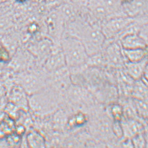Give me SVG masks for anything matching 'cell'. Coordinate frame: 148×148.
<instances>
[{"mask_svg": "<svg viewBox=\"0 0 148 148\" xmlns=\"http://www.w3.org/2000/svg\"><path fill=\"white\" fill-rule=\"evenodd\" d=\"M108 113L113 120L121 121L123 118V107L119 104H113L110 106Z\"/></svg>", "mask_w": 148, "mask_h": 148, "instance_id": "2e32d148", "label": "cell"}, {"mask_svg": "<svg viewBox=\"0 0 148 148\" xmlns=\"http://www.w3.org/2000/svg\"><path fill=\"white\" fill-rule=\"evenodd\" d=\"M131 98L138 100H148V82L144 77L135 81Z\"/></svg>", "mask_w": 148, "mask_h": 148, "instance_id": "7c38bea8", "label": "cell"}, {"mask_svg": "<svg viewBox=\"0 0 148 148\" xmlns=\"http://www.w3.org/2000/svg\"><path fill=\"white\" fill-rule=\"evenodd\" d=\"M123 131V138L130 139L145 130V122L135 119L123 118L121 121Z\"/></svg>", "mask_w": 148, "mask_h": 148, "instance_id": "9c48e42d", "label": "cell"}, {"mask_svg": "<svg viewBox=\"0 0 148 148\" xmlns=\"http://www.w3.org/2000/svg\"><path fill=\"white\" fill-rule=\"evenodd\" d=\"M102 52L106 60V66L113 69L124 68L126 61L123 48L118 40L106 39Z\"/></svg>", "mask_w": 148, "mask_h": 148, "instance_id": "5b68a950", "label": "cell"}, {"mask_svg": "<svg viewBox=\"0 0 148 148\" xmlns=\"http://www.w3.org/2000/svg\"><path fill=\"white\" fill-rule=\"evenodd\" d=\"M138 115L143 121L148 119V100H138L132 98Z\"/></svg>", "mask_w": 148, "mask_h": 148, "instance_id": "9a60e30c", "label": "cell"}, {"mask_svg": "<svg viewBox=\"0 0 148 148\" xmlns=\"http://www.w3.org/2000/svg\"><path fill=\"white\" fill-rule=\"evenodd\" d=\"M26 141L30 147L42 148L45 147V138L40 132L37 131H30L27 136Z\"/></svg>", "mask_w": 148, "mask_h": 148, "instance_id": "5bb4252c", "label": "cell"}, {"mask_svg": "<svg viewBox=\"0 0 148 148\" xmlns=\"http://www.w3.org/2000/svg\"><path fill=\"white\" fill-rule=\"evenodd\" d=\"M118 40L122 48L124 49L145 48L148 47V44L139 33L126 35Z\"/></svg>", "mask_w": 148, "mask_h": 148, "instance_id": "8fae6325", "label": "cell"}, {"mask_svg": "<svg viewBox=\"0 0 148 148\" xmlns=\"http://www.w3.org/2000/svg\"><path fill=\"white\" fill-rule=\"evenodd\" d=\"M112 129L114 135L117 140H121L123 138V131L121 121L113 120Z\"/></svg>", "mask_w": 148, "mask_h": 148, "instance_id": "ac0fdd59", "label": "cell"}, {"mask_svg": "<svg viewBox=\"0 0 148 148\" xmlns=\"http://www.w3.org/2000/svg\"><path fill=\"white\" fill-rule=\"evenodd\" d=\"M134 20V17L127 15L116 16L103 22L101 28L106 39L117 40Z\"/></svg>", "mask_w": 148, "mask_h": 148, "instance_id": "8992f818", "label": "cell"}, {"mask_svg": "<svg viewBox=\"0 0 148 148\" xmlns=\"http://www.w3.org/2000/svg\"><path fill=\"white\" fill-rule=\"evenodd\" d=\"M123 51L126 62H137L148 57V47L134 49H123Z\"/></svg>", "mask_w": 148, "mask_h": 148, "instance_id": "4fadbf2b", "label": "cell"}, {"mask_svg": "<svg viewBox=\"0 0 148 148\" xmlns=\"http://www.w3.org/2000/svg\"><path fill=\"white\" fill-rule=\"evenodd\" d=\"M145 129L148 130V119L145 120Z\"/></svg>", "mask_w": 148, "mask_h": 148, "instance_id": "603a6c76", "label": "cell"}, {"mask_svg": "<svg viewBox=\"0 0 148 148\" xmlns=\"http://www.w3.org/2000/svg\"><path fill=\"white\" fill-rule=\"evenodd\" d=\"M20 1H24V0H20Z\"/></svg>", "mask_w": 148, "mask_h": 148, "instance_id": "cb8c5ba5", "label": "cell"}, {"mask_svg": "<svg viewBox=\"0 0 148 148\" xmlns=\"http://www.w3.org/2000/svg\"><path fill=\"white\" fill-rule=\"evenodd\" d=\"M64 33L79 40L89 56L102 51L106 43L100 25L81 18L75 17L66 23Z\"/></svg>", "mask_w": 148, "mask_h": 148, "instance_id": "6da1fadb", "label": "cell"}, {"mask_svg": "<svg viewBox=\"0 0 148 148\" xmlns=\"http://www.w3.org/2000/svg\"><path fill=\"white\" fill-rule=\"evenodd\" d=\"M49 75L36 73H28L19 77V84L29 95L47 87Z\"/></svg>", "mask_w": 148, "mask_h": 148, "instance_id": "52a82bcc", "label": "cell"}, {"mask_svg": "<svg viewBox=\"0 0 148 148\" xmlns=\"http://www.w3.org/2000/svg\"><path fill=\"white\" fill-rule=\"evenodd\" d=\"M146 81L148 82V64H147V68H146V70H145V76L143 77Z\"/></svg>", "mask_w": 148, "mask_h": 148, "instance_id": "7402d4cb", "label": "cell"}, {"mask_svg": "<svg viewBox=\"0 0 148 148\" xmlns=\"http://www.w3.org/2000/svg\"><path fill=\"white\" fill-rule=\"evenodd\" d=\"M66 66L74 69L87 65L89 55L82 42L76 38L64 33L60 40Z\"/></svg>", "mask_w": 148, "mask_h": 148, "instance_id": "3957f363", "label": "cell"}, {"mask_svg": "<svg viewBox=\"0 0 148 148\" xmlns=\"http://www.w3.org/2000/svg\"><path fill=\"white\" fill-rule=\"evenodd\" d=\"M148 57L137 62H126L125 64V71L132 79L136 81L141 79L145 76L147 66Z\"/></svg>", "mask_w": 148, "mask_h": 148, "instance_id": "30bf717a", "label": "cell"}, {"mask_svg": "<svg viewBox=\"0 0 148 148\" xmlns=\"http://www.w3.org/2000/svg\"><path fill=\"white\" fill-rule=\"evenodd\" d=\"M60 96V93L48 85L29 96V106L34 114L40 116H47L58 111Z\"/></svg>", "mask_w": 148, "mask_h": 148, "instance_id": "7a4b0ae2", "label": "cell"}, {"mask_svg": "<svg viewBox=\"0 0 148 148\" xmlns=\"http://www.w3.org/2000/svg\"><path fill=\"white\" fill-rule=\"evenodd\" d=\"M66 66H67L65 59L60 44L56 45L52 53L46 60L45 69L50 74Z\"/></svg>", "mask_w": 148, "mask_h": 148, "instance_id": "ba28073f", "label": "cell"}, {"mask_svg": "<svg viewBox=\"0 0 148 148\" xmlns=\"http://www.w3.org/2000/svg\"><path fill=\"white\" fill-rule=\"evenodd\" d=\"M145 130L143 132H141L134 137L132 139V144L134 147L135 148H145L146 142H145Z\"/></svg>", "mask_w": 148, "mask_h": 148, "instance_id": "e0dca14e", "label": "cell"}, {"mask_svg": "<svg viewBox=\"0 0 148 148\" xmlns=\"http://www.w3.org/2000/svg\"><path fill=\"white\" fill-rule=\"evenodd\" d=\"M139 34L145 40L148 45V23L145 24L141 28Z\"/></svg>", "mask_w": 148, "mask_h": 148, "instance_id": "ffe728a7", "label": "cell"}, {"mask_svg": "<svg viewBox=\"0 0 148 148\" xmlns=\"http://www.w3.org/2000/svg\"><path fill=\"white\" fill-rule=\"evenodd\" d=\"M10 59V51L4 45L0 43V64L8 62Z\"/></svg>", "mask_w": 148, "mask_h": 148, "instance_id": "d6986e66", "label": "cell"}, {"mask_svg": "<svg viewBox=\"0 0 148 148\" xmlns=\"http://www.w3.org/2000/svg\"><path fill=\"white\" fill-rule=\"evenodd\" d=\"M88 7L94 21L100 26L111 18L126 15L120 0H88Z\"/></svg>", "mask_w": 148, "mask_h": 148, "instance_id": "277c9868", "label": "cell"}, {"mask_svg": "<svg viewBox=\"0 0 148 148\" xmlns=\"http://www.w3.org/2000/svg\"><path fill=\"white\" fill-rule=\"evenodd\" d=\"M145 142H146V145H145V148H148V130L145 129Z\"/></svg>", "mask_w": 148, "mask_h": 148, "instance_id": "44dd1931", "label": "cell"}]
</instances>
